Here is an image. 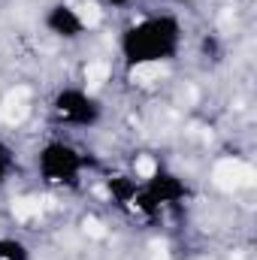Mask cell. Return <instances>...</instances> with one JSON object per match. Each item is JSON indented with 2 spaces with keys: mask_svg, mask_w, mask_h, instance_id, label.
<instances>
[{
  "mask_svg": "<svg viewBox=\"0 0 257 260\" xmlns=\"http://www.w3.org/2000/svg\"><path fill=\"white\" fill-rule=\"evenodd\" d=\"M179 46V24L167 15L145 18L124 34V55L133 67L139 64H164Z\"/></svg>",
  "mask_w": 257,
  "mask_h": 260,
  "instance_id": "cell-1",
  "label": "cell"
},
{
  "mask_svg": "<svg viewBox=\"0 0 257 260\" xmlns=\"http://www.w3.org/2000/svg\"><path fill=\"white\" fill-rule=\"evenodd\" d=\"M79 170H82L79 154H76L70 145H64V142H52V145H46L43 154H40V173L46 176V182H55V185L76 182Z\"/></svg>",
  "mask_w": 257,
  "mask_h": 260,
  "instance_id": "cell-2",
  "label": "cell"
},
{
  "mask_svg": "<svg viewBox=\"0 0 257 260\" xmlns=\"http://www.w3.org/2000/svg\"><path fill=\"white\" fill-rule=\"evenodd\" d=\"M55 112L70 121V124H91L100 115V106L94 97H88L85 91H64L55 100Z\"/></svg>",
  "mask_w": 257,
  "mask_h": 260,
  "instance_id": "cell-3",
  "label": "cell"
},
{
  "mask_svg": "<svg viewBox=\"0 0 257 260\" xmlns=\"http://www.w3.org/2000/svg\"><path fill=\"white\" fill-rule=\"evenodd\" d=\"M215 185L221 191H239V188H248L254 185V167H248L245 160H236V157H227L215 167L212 173Z\"/></svg>",
  "mask_w": 257,
  "mask_h": 260,
  "instance_id": "cell-4",
  "label": "cell"
},
{
  "mask_svg": "<svg viewBox=\"0 0 257 260\" xmlns=\"http://www.w3.org/2000/svg\"><path fill=\"white\" fill-rule=\"evenodd\" d=\"M46 24H49L52 34L67 37V40L70 37H79L85 30V24L79 18V9H73V6H52V12L46 15Z\"/></svg>",
  "mask_w": 257,
  "mask_h": 260,
  "instance_id": "cell-5",
  "label": "cell"
},
{
  "mask_svg": "<svg viewBox=\"0 0 257 260\" xmlns=\"http://www.w3.org/2000/svg\"><path fill=\"white\" fill-rule=\"evenodd\" d=\"M151 194L154 200H160V203H167V200H176V197L182 194V185L173 179V176H151Z\"/></svg>",
  "mask_w": 257,
  "mask_h": 260,
  "instance_id": "cell-6",
  "label": "cell"
},
{
  "mask_svg": "<svg viewBox=\"0 0 257 260\" xmlns=\"http://www.w3.org/2000/svg\"><path fill=\"white\" fill-rule=\"evenodd\" d=\"M43 212V206L37 203V200H30V197H18V200H12V215L18 218V221H30V218H37Z\"/></svg>",
  "mask_w": 257,
  "mask_h": 260,
  "instance_id": "cell-7",
  "label": "cell"
},
{
  "mask_svg": "<svg viewBox=\"0 0 257 260\" xmlns=\"http://www.w3.org/2000/svg\"><path fill=\"white\" fill-rule=\"evenodd\" d=\"M164 76V64H139L133 67V79L139 82V85H151V82H157Z\"/></svg>",
  "mask_w": 257,
  "mask_h": 260,
  "instance_id": "cell-8",
  "label": "cell"
},
{
  "mask_svg": "<svg viewBox=\"0 0 257 260\" xmlns=\"http://www.w3.org/2000/svg\"><path fill=\"white\" fill-rule=\"evenodd\" d=\"M0 260H27V251L15 239H0Z\"/></svg>",
  "mask_w": 257,
  "mask_h": 260,
  "instance_id": "cell-9",
  "label": "cell"
},
{
  "mask_svg": "<svg viewBox=\"0 0 257 260\" xmlns=\"http://www.w3.org/2000/svg\"><path fill=\"white\" fill-rule=\"evenodd\" d=\"M106 79H109V64L94 61V64L85 67V82H88V85H103Z\"/></svg>",
  "mask_w": 257,
  "mask_h": 260,
  "instance_id": "cell-10",
  "label": "cell"
},
{
  "mask_svg": "<svg viewBox=\"0 0 257 260\" xmlns=\"http://www.w3.org/2000/svg\"><path fill=\"white\" fill-rule=\"evenodd\" d=\"M79 18L85 27H94V24H100V9L94 3H85V6H79Z\"/></svg>",
  "mask_w": 257,
  "mask_h": 260,
  "instance_id": "cell-11",
  "label": "cell"
},
{
  "mask_svg": "<svg viewBox=\"0 0 257 260\" xmlns=\"http://www.w3.org/2000/svg\"><path fill=\"white\" fill-rule=\"evenodd\" d=\"M136 173H139L142 179H151V176L157 173V167H154V160H148V157H139V160H136Z\"/></svg>",
  "mask_w": 257,
  "mask_h": 260,
  "instance_id": "cell-12",
  "label": "cell"
},
{
  "mask_svg": "<svg viewBox=\"0 0 257 260\" xmlns=\"http://www.w3.org/2000/svg\"><path fill=\"white\" fill-rule=\"evenodd\" d=\"M9 167H12V151L0 142V182L6 179V173H9Z\"/></svg>",
  "mask_w": 257,
  "mask_h": 260,
  "instance_id": "cell-13",
  "label": "cell"
},
{
  "mask_svg": "<svg viewBox=\"0 0 257 260\" xmlns=\"http://www.w3.org/2000/svg\"><path fill=\"white\" fill-rule=\"evenodd\" d=\"M85 233H91V236H97V239H100V236H103V227H100L97 221H85Z\"/></svg>",
  "mask_w": 257,
  "mask_h": 260,
  "instance_id": "cell-14",
  "label": "cell"
},
{
  "mask_svg": "<svg viewBox=\"0 0 257 260\" xmlns=\"http://www.w3.org/2000/svg\"><path fill=\"white\" fill-rule=\"evenodd\" d=\"M109 3H112V6H124L127 0H109Z\"/></svg>",
  "mask_w": 257,
  "mask_h": 260,
  "instance_id": "cell-15",
  "label": "cell"
}]
</instances>
